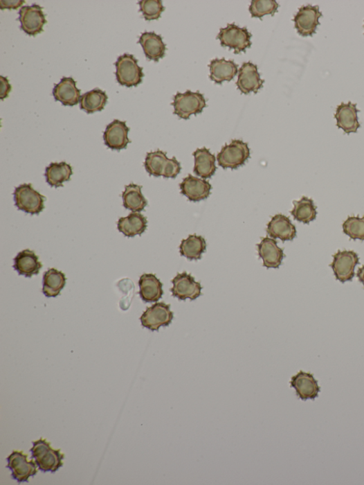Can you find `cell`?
<instances>
[{
	"label": "cell",
	"instance_id": "1",
	"mask_svg": "<svg viewBox=\"0 0 364 485\" xmlns=\"http://www.w3.org/2000/svg\"><path fill=\"white\" fill-rule=\"evenodd\" d=\"M33 444L32 458L42 472L55 473L64 466V454L60 450L52 448L50 442L41 438L33 441Z\"/></svg>",
	"mask_w": 364,
	"mask_h": 485
},
{
	"label": "cell",
	"instance_id": "2",
	"mask_svg": "<svg viewBox=\"0 0 364 485\" xmlns=\"http://www.w3.org/2000/svg\"><path fill=\"white\" fill-rule=\"evenodd\" d=\"M117 82L127 88L137 87L143 82L144 73L138 61L134 55H125L118 58L115 64Z\"/></svg>",
	"mask_w": 364,
	"mask_h": 485
},
{
	"label": "cell",
	"instance_id": "3",
	"mask_svg": "<svg viewBox=\"0 0 364 485\" xmlns=\"http://www.w3.org/2000/svg\"><path fill=\"white\" fill-rule=\"evenodd\" d=\"M251 155L246 143L240 140H233L222 148L217 155L219 166L224 169L235 170L244 166Z\"/></svg>",
	"mask_w": 364,
	"mask_h": 485
},
{
	"label": "cell",
	"instance_id": "4",
	"mask_svg": "<svg viewBox=\"0 0 364 485\" xmlns=\"http://www.w3.org/2000/svg\"><path fill=\"white\" fill-rule=\"evenodd\" d=\"M172 105L174 114L181 119L188 120L191 116L201 114L206 107V102L203 95L199 91H188L184 94L177 93Z\"/></svg>",
	"mask_w": 364,
	"mask_h": 485
},
{
	"label": "cell",
	"instance_id": "5",
	"mask_svg": "<svg viewBox=\"0 0 364 485\" xmlns=\"http://www.w3.org/2000/svg\"><path fill=\"white\" fill-rule=\"evenodd\" d=\"M13 195L16 206L25 213L39 214L44 209L46 197L35 191L32 184L16 187Z\"/></svg>",
	"mask_w": 364,
	"mask_h": 485
},
{
	"label": "cell",
	"instance_id": "6",
	"mask_svg": "<svg viewBox=\"0 0 364 485\" xmlns=\"http://www.w3.org/2000/svg\"><path fill=\"white\" fill-rule=\"evenodd\" d=\"M251 34L246 28H239L235 24H228L225 28H221L217 37L222 46L234 50L235 55L245 52L251 46Z\"/></svg>",
	"mask_w": 364,
	"mask_h": 485
},
{
	"label": "cell",
	"instance_id": "7",
	"mask_svg": "<svg viewBox=\"0 0 364 485\" xmlns=\"http://www.w3.org/2000/svg\"><path fill=\"white\" fill-rule=\"evenodd\" d=\"M7 468L12 471V477L19 484L28 482L30 477H35L38 473L35 461H28V455L23 451L13 450L7 457Z\"/></svg>",
	"mask_w": 364,
	"mask_h": 485
},
{
	"label": "cell",
	"instance_id": "8",
	"mask_svg": "<svg viewBox=\"0 0 364 485\" xmlns=\"http://www.w3.org/2000/svg\"><path fill=\"white\" fill-rule=\"evenodd\" d=\"M174 318L170 306L165 303H157L147 308L140 317L143 327L151 330L158 331L162 327L169 326Z\"/></svg>",
	"mask_w": 364,
	"mask_h": 485
},
{
	"label": "cell",
	"instance_id": "9",
	"mask_svg": "<svg viewBox=\"0 0 364 485\" xmlns=\"http://www.w3.org/2000/svg\"><path fill=\"white\" fill-rule=\"evenodd\" d=\"M322 17L319 6L307 5L299 9L294 17L295 28L298 34L303 37H311L316 33L319 19Z\"/></svg>",
	"mask_w": 364,
	"mask_h": 485
},
{
	"label": "cell",
	"instance_id": "10",
	"mask_svg": "<svg viewBox=\"0 0 364 485\" xmlns=\"http://www.w3.org/2000/svg\"><path fill=\"white\" fill-rule=\"evenodd\" d=\"M359 258L353 251H338L333 256L330 265L336 280L342 283L350 281L354 277V269Z\"/></svg>",
	"mask_w": 364,
	"mask_h": 485
},
{
	"label": "cell",
	"instance_id": "11",
	"mask_svg": "<svg viewBox=\"0 0 364 485\" xmlns=\"http://www.w3.org/2000/svg\"><path fill=\"white\" fill-rule=\"evenodd\" d=\"M43 8L38 5L24 6L19 12L21 30L30 36H36L44 30L47 23Z\"/></svg>",
	"mask_w": 364,
	"mask_h": 485
},
{
	"label": "cell",
	"instance_id": "12",
	"mask_svg": "<svg viewBox=\"0 0 364 485\" xmlns=\"http://www.w3.org/2000/svg\"><path fill=\"white\" fill-rule=\"evenodd\" d=\"M173 287L171 292L174 297L180 301L190 299L194 301L201 294L202 287L193 276L184 272L178 274L172 281Z\"/></svg>",
	"mask_w": 364,
	"mask_h": 485
},
{
	"label": "cell",
	"instance_id": "13",
	"mask_svg": "<svg viewBox=\"0 0 364 485\" xmlns=\"http://www.w3.org/2000/svg\"><path fill=\"white\" fill-rule=\"evenodd\" d=\"M290 385L295 390L296 395L302 400L316 399L321 391L314 376L303 371H299L292 377Z\"/></svg>",
	"mask_w": 364,
	"mask_h": 485
},
{
	"label": "cell",
	"instance_id": "14",
	"mask_svg": "<svg viewBox=\"0 0 364 485\" xmlns=\"http://www.w3.org/2000/svg\"><path fill=\"white\" fill-rule=\"evenodd\" d=\"M181 195L191 202H200L210 197L212 184L204 179L189 175L179 185Z\"/></svg>",
	"mask_w": 364,
	"mask_h": 485
},
{
	"label": "cell",
	"instance_id": "15",
	"mask_svg": "<svg viewBox=\"0 0 364 485\" xmlns=\"http://www.w3.org/2000/svg\"><path fill=\"white\" fill-rule=\"evenodd\" d=\"M265 80L261 78L257 71V67L251 62H245L239 71L237 86L239 90L244 94H249L262 89Z\"/></svg>",
	"mask_w": 364,
	"mask_h": 485
},
{
	"label": "cell",
	"instance_id": "16",
	"mask_svg": "<svg viewBox=\"0 0 364 485\" xmlns=\"http://www.w3.org/2000/svg\"><path fill=\"white\" fill-rule=\"evenodd\" d=\"M129 128L126 123L115 120L111 123L103 133V140L105 145L113 150L125 149L131 143L128 139Z\"/></svg>",
	"mask_w": 364,
	"mask_h": 485
},
{
	"label": "cell",
	"instance_id": "17",
	"mask_svg": "<svg viewBox=\"0 0 364 485\" xmlns=\"http://www.w3.org/2000/svg\"><path fill=\"white\" fill-rule=\"evenodd\" d=\"M356 104H353L351 101L347 103H342L338 105L334 114L336 121V126L343 129L347 134L356 132L361 127L358 122Z\"/></svg>",
	"mask_w": 364,
	"mask_h": 485
},
{
	"label": "cell",
	"instance_id": "18",
	"mask_svg": "<svg viewBox=\"0 0 364 485\" xmlns=\"http://www.w3.org/2000/svg\"><path fill=\"white\" fill-rule=\"evenodd\" d=\"M257 247L258 255L264 261V266L267 268H278L281 265L284 256L283 249L277 246L274 238H263Z\"/></svg>",
	"mask_w": 364,
	"mask_h": 485
},
{
	"label": "cell",
	"instance_id": "19",
	"mask_svg": "<svg viewBox=\"0 0 364 485\" xmlns=\"http://www.w3.org/2000/svg\"><path fill=\"white\" fill-rule=\"evenodd\" d=\"M53 96L64 106H74L80 102L81 91L76 87L75 80L71 77H64L55 85Z\"/></svg>",
	"mask_w": 364,
	"mask_h": 485
},
{
	"label": "cell",
	"instance_id": "20",
	"mask_svg": "<svg viewBox=\"0 0 364 485\" xmlns=\"http://www.w3.org/2000/svg\"><path fill=\"white\" fill-rule=\"evenodd\" d=\"M13 265L15 270L20 276L32 278L38 275L42 264L39 261V257L31 250L26 249L19 252L14 259Z\"/></svg>",
	"mask_w": 364,
	"mask_h": 485
},
{
	"label": "cell",
	"instance_id": "21",
	"mask_svg": "<svg viewBox=\"0 0 364 485\" xmlns=\"http://www.w3.org/2000/svg\"><path fill=\"white\" fill-rule=\"evenodd\" d=\"M267 233L273 238L287 241L293 240L296 237L297 230L288 217L280 213L274 215L268 224Z\"/></svg>",
	"mask_w": 364,
	"mask_h": 485
},
{
	"label": "cell",
	"instance_id": "22",
	"mask_svg": "<svg viewBox=\"0 0 364 485\" xmlns=\"http://www.w3.org/2000/svg\"><path fill=\"white\" fill-rule=\"evenodd\" d=\"M138 43L141 44L145 55L149 60L158 62L165 55L166 44L161 35L145 32L140 37Z\"/></svg>",
	"mask_w": 364,
	"mask_h": 485
},
{
	"label": "cell",
	"instance_id": "23",
	"mask_svg": "<svg viewBox=\"0 0 364 485\" xmlns=\"http://www.w3.org/2000/svg\"><path fill=\"white\" fill-rule=\"evenodd\" d=\"M139 286V294L144 302L154 303L162 299L164 293L163 283L155 275L145 274L141 276Z\"/></svg>",
	"mask_w": 364,
	"mask_h": 485
},
{
	"label": "cell",
	"instance_id": "24",
	"mask_svg": "<svg viewBox=\"0 0 364 485\" xmlns=\"http://www.w3.org/2000/svg\"><path fill=\"white\" fill-rule=\"evenodd\" d=\"M194 173L203 178L209 179L215 175L217 171L216 157L209 149L203 148L197 149L194 153Z\"/></svg>",
	"mask_w": 364,
	"mask_h": 485
},
{
	"label": "cell",
	"instance_id": "25",
	"mask_svg": "<svg viewBox=\"0 0 364 485\" xmlns=\"http://www.w3.org/2000/svg\"><path fill=\"white\" fill-rule=\"evenodd\" d=\"M209 67L210 77L217 85L230 82L239 73V66L233 61H226L225 59H216L211 62Z\"/></svg>",
	"mask_w": 364,
	"mask_h": 485
},
{
	"label": "cell",
	"instance_id": "26",
	"mask_svg": "<svg viewBox=\"0 0 364 485\" xmlns=\"http://www.w3.org/2000/svg\"><path fill=\"white\" fill-rule=\"evenodd\" d=\"M147 227V218L138 212L129 213L127 217L122 218L118 222L119 231L129 238L142 235Z\"/></svg>",
	"mask_w": 364,
	"mask_h": 485
},
{
	"label": "cell",
	"instance_id": "27",
	"mask_svg": "<svg viewBox=\"0 0 364 485\" xmlns=\"http://www.w3.org/2000/svg\"><path fill=\"white\" fill-rule=\"evenodd\" d=\"M66 276L55 268H50L44 274L43 293L47 298L58 296L66 285Z\"/></svg>",
	"mask_w": 364,
	"mask_h": 485
},
{
	"label": "cell",
	"instance_id": "28",
	"mask_svg": "<svg viewBox=\"0 0 364 485\" xmlns=\"http://www.w3.org/2000/svg\"><path fill=\"white\" fill-rule=\"evenodd\" d=\"M122 197L124 207L133 212H140L147 205V201L142 193V186L136 184L125 186Z\"/></svg>",
	"mask_w": 364,
	"mask_h": 485
},
{
	"label": "cell",
	"instance_id": "29",
	"mask_svg": "<svg viewBox=\"0 0 364 485\" xmlns=\"http://www.w3.org/2000/svg\"><path fill=\"white\" fill-rule=\"evenodd\" d=\"M72 175L71 166L65 161L51 164L45 171L46 182L53 187L63 186L64 182L71 179Z\"/></svg>",
	"mask_w": 364,
	"mask_h": 485
},
{
	"label": "cell",
	"instance_id": "30",
	"mask_svg": "<svg viewBox=\"0 0 364 485\" xmlns=\"http://www.w3.org/2000/svg\"><path fill=\"white\" fill-rule=\"evenodd\" d=\"M206 250V242L203 237L197 235H190L186 239L182 240L179 252L182 256L189 260H199Z\"/></svg>",
	"mask_w": 364,
	"mask_h": 485
},
{
	"label": "cell",
	"instance_id": "31",
	"mask_svg": "<svg viewBox=\"0 0 364 485\" xmlns=\"http://www.w3.org/2000/svg\"><path fill=\"white\" fill-rule=\"evenodd\" d=\"M108 96L105 91L95 89L84 94L80 99L81 109L89 114L100 112L104 109Z\"/></svg>",
	"mask_w": 364,
	"mask_h": 485
},
{
	"label": "cell",
	"instance_id": "32",
	"mask_svg": "<svg viewBox=\"0 0 364 485\" xmlns=\"http://www.w3.org/2000/svg\"><path fill=\"white\" fill-rule=\"evenodd\" d=\"M293 204L291 214L295 220L307 224L316 219L317 207L313 200L302 197L300 200L294 201Z\"/></svg>",
	"mask_w": 364,
	"mask_h": 485
},
{
	"label": "cell",
	"instance_id": "33",
	"mask_svg": "<svg viewBox=\"0 0 364 485\" xmlns=\"http://www.w3.org/2000/svg\"><path fill=\"white\" fill-rule=\"evenodd\" d=\"M167 159V153L162 150L148 152L144 164L145 168L150 175L160 177L163 175Z\"/></svg>",
	"mask_w": 364,
	"mask_h": 485
},
{
	"label": "cell",
	"instance_id": "34",
	"mask_svg": "<svg viewBox=\"0 0 364 485\" xmlns=\"http://www.w3.org/2000/svg\"><path fill=\"white\" fill-rule=\"evenodd\" d=\"M278 3L275 0H253L249 7L252 17L262 19L265 15H272L277 11Z\"/></svg>",
	"mask_w": 364,
	"mask_h": 485
},
{
	"label": "cell",
	"instance_id": "35",
	"mask_svg": "<svg viewBox=\"0 0 364 485\" xmlns=\"http://www.w3.org/2000/svg\"><path fill=\"white\" fill-rule=\"evenodd\" d=\"M139 5L140 11L147 21L160 19L165 10L161 0H142L139 2Z\"/></svg>",
	"mask_w": 364,
	"mask_h": 485
},
{
	"label": "cell",
	"instance_id": "36",
	"mask_svg": "<svg viewBox=\"0 0 364 485\" xmlns=\"http://www.w3.org/2000/svg\"><path fill=\"white\" fill-rule=\"evenodd\" d=\"M343 227L344 233L352 239L364 240V217H349Z\"/></svg>",
	"mask_w": 364,
	"mask_h": 485
},
{
	"label": "cell",
	"instance_id": "37",
	"mask_svg": "<svg viewBox=\"0 0 364 485\" xmlns=\"http://www.w3.org/2000/svg\"><path fill=\"white\" fill-rule=\"evenodd\" d=\"M181 167L176 157L168 159L165 166L163 177L175 179L180 173Z\"/></svg>",
	"mask_w": 364,
	"mask_h": 485
},
{
	"label": "cell",
	"instance_id": "38",
	"mask_svg": "<svg viewBox=\"0 0 364 485\" xmlns=\"http://www.w3.org/2000/svg\"><path fill=\"white\" fill-rule=\"evenodd\" d=\"M0 83H1L0 84V98L3 100L9 96L12 86L8 79L3 76H0Z\"/></svg>",
	"mask_w": 364,
	"mask_h": 485
},
{
	"label": "cell",
	"instance_id": "39",
	"mask_svg": "<svg viewBox=\"0 0 364 485\" xmlns=\"http://www.w3.org/2000/svg\"><path fill=\"white\" fill-rule=\"evenodd\" d=\"M25 1L23 0H1L0 1V9L4 10H17L20 8Z\"/></svg>",
	"mask_w": 364,
	"mask_h": 485
},
{
	"label": "cell",
	"instance_id": "40",
	"mask_svg": "<svg viewBox=\"0 0 364 485\" xmlns=\"http://www.w3.org/2000/svg\"><path fill=\"white\" fill-rule=\"evenodd\" d=\"M357 277L364 287V265L358 269Z\"/></svg>",
	"mask_w": 364,
	"mask_h": 485
},
{
	"label": "cell",
	"instance_id": "41",
	"mask_svg": "<svg viewBox=\"0 0 364 485\" xmlns=\"http://www.w3.org/2000/svg\"><path fill=\"white\" fill-rule=\"evenodd\" d=\"M363 28H364V26H363Z\"/></svg>",
	"mask_w": 364,
	"mask_h": 485
}]
</instances>
